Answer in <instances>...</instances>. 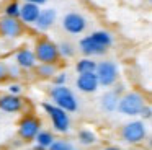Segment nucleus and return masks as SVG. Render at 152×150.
Segmentation results:
<instances>
[{
	"label": "nucleus",
	"mask_w": 152,
	"mask_h": 150,
	"mask_svg": "<svg viewBox=\"0 0 152 150\" xmlns=\"http://www.w3.org/2000/svg\"><path fill=\"white\" fill-rule=\"evenodd\" d=\"M147 104V100L145 96L141 93V91H124V93L119 96V101H118V111L119 114L123 116H128V117H136L139 116L141 109Z\"/></svg>",
	"instance_id": "f257e3e1"
},
{
	"label": "nucleus",
	"mask_w": 152,
	"mask_h": 150,
	"mask_svg": "<svg viewBox=\"0 0 152 150\" xmlns=\"http://www.w3.org/2000/svg\"><path fill=\"white\" fill-rule=\"evenodd\" d=\"M49 98H51V103L59 106L61 109H64L69 114L79 111V100H77L75 93H74L67 85L53 87L49 90Z\"/></svg>",
	"instance_id": "f03ea898"
},
{
	"label": "nucleus",
	"mask_w": 152,
	"mask_h": 150,
	"mask_svg": "<svg viewBox=\"0 0 152 150\" xmlns=\"http://www.w3.org/2000/svg\"><path fill=\"white\" fill-rule=\"evenodd\" d=\"M119 137L128 145H139L147 139V126L141 119H132L121 126Z\"/></svg>",
	"instance_id": "7ed1b4c3"
},
{
	"label": "nucleus",
	"mask_w": 152,
	"mask_h": 150,
	"mask_svg": "<svg viewBox=\"0 0 152 150\" xmlns=\"http://www.w3.org/2000/svg\"><path fill=\"white\" fill-rule=\"evenodd\" d=\"M41 108L43 111L48 114V117L51 119V124H53V129L59 134H67L70 130V126H72V121H70V114L66 113L64 109H61L59 106L53 104L51 101H44L41 103Z\"/></svg>",
	"instance_id": "20e7f679"
},
{
	"label": "nucleus",
	"mask_w": 152,
	"mask_h": 150,
	"mask_svg": "<svg viewBox=\"0 0 152 150\" xmlns=\"http://www.w3.org/2000/svg\"><path fill=\"white\" fill-rule=\"evenodd\" d=\"M34 57L39 64H53L56 65L61 60L57 44L53 42L49 38H39L34 42Z\"/></svg>",
	"instance_id": "39448f33"
},
{
	"label": "nucleus",
	"mask_w": 152,
	"mask_h": 150,
	"mask_svg": "<svg viewBox=\"0 0 152 150\" xmlns=\"http://www.w3.org/2000/svg\"><path fill=\"white\" fill-rule=\"evenodd\" d=\"M43 129V121L36 116V114H25L21 119L18 121L17 134L21 139V142H33L36 134Z\"/></svg>",
	"instance_id": "423d86ee"
},
{
	"label": "nucleus",
	"mask_w": 152,
	"mask_h": 150,
	"mask_svg": "<svg viewBox=\"0 0 152 150\" xmlns=\"http://www.w3.org/2000/svg\"><path fill=\"white\" fill-rule=\"evenodd\" d=\"M95 75L98 78L100 87L110 88L118 82V67L113 60H102L96 62V68H95Z\"/></svg>",
	"instance_id": "0eeeda50"
},
{
	"label": "nucleus",
	"mask_w": 152,
	"mask_h": 150,
	"mask_svg": "<svg viewBox=\"0 0 152 150\" xmlns=\"http://www.w3.org/2000/svg\"><path fill=\"white\" fill-rule=\"evenodd\" d=\"M26 26L20 18H10V16H2L0 18V34L4 38H20L25 34Z\"/></svg>",
	"instance_id": "6e6552de"
},
{
	"label": "nucleus",
	"mask_w": 152,
	"mask_h": 150,
	"mask_svg": "<svg viewBox=\"0 0 152 150\" xmlns=\"http://www.w3.org/2000/svg\"><path fill=\"white\" fill-rule=\"evenodd\" d=\"M62 28L66 29L69 34H80L85 31L87 28V20L83 18L80 13H67L62 18Z\"/></svg>",
	"instance_id": "1a4fd4ad"
},
{
	"label": "nucleus",
	"mask_w": 152,
	"mask_h": 150,
	"mask_svg": "<svg viewBox=\"0 0 152 150\" xmlns=\"http://www.w3.org/2000/svg\"><path fill=\"white\" fill-rule=\"evenodd\" d=\"M25 109V100L20 95H0V111L8 114H17Z\"/></svg>",
	"instance_id": "9d476101"
},
{
	"label": "nucleus",
	"mask_w": 152,
	"mask_h": 150,
	"mask_svg": "<svg viewBox=\"0 0 152 150\" xmlns=\"http://www.w3.org/2000/svg\"><path fill=\"white\" fill-rule=\"evenodd\" d=\"M75 87L79 88L80 93H85V95L95 93V91L98 90V87H100L95 72H90V74H79V77L75 78Z\"/></svg>",
	"instance_id": "9b49d317"
},
{
	"label": "nucleus",
	"mask_w": 152,
	"mask_h": 150,
	"mask_svg": "<svg viewBox=\"0 0 152 150\" xmlns=\"http://www.w3.org/2000/svg\"><path fill=\"white\" fill-rule=\"evenodd\" d=\"M80 52L85 57H93V55H103L106 52V47L93 41L92 36H85V38L80 39Z\"/></svg>",
	"instance_id": "f8f14e48"
},
{
	"label": "nucleus",
	"mask_w": 152,
	"mask_h": 150,
	"mask_svg": "<svg viewBox=\"0 0 152 150\" xmlns=\"http://www.w3.org/2000/svg\"><path fill=\"white\" fill-rule=\"evenodd\" d=\"M15 64L21 68V70H33L38 65V60L34 57V52L31 49H20L15 55Z\"/></svg>",
	"instance_id": "ddd939ff"
},
{
	"label": "nucleus",
	"mask_w": 152,
	"mask_h": 150,
	"mask_svg": "<svg viewBox=\"0 0 152 150\" xmlns=\"http://www.w3.org/2000/svg\"><path fill=\"white\" fill-rule=\"evenodd\" d=\"M56 16H57V13L54 8H44L39 12L34 25H36V28L41 29V31H48V29L56 23Z\"/></svg>",
	"instance_id": "4468645a"
},
{
	"label": "nucleus",
	"mask_w": 152,
	"mask_h": 150,
	"mask_svg": "<svg viewBox=\"0 0 152 150\" xmlns=\"http://www.w3.org/2000/svg\"><path fill=\"white\" fill-rule=\"evenodd\" d=\"M118 101H119V95H116L113 90H108L102 95L100 98V109L105 113H115L118 108Z\"/></svg>",
	"instance_id": "2eb2a0df"
},
{
	"label": "nucleus",
	"mask_w": 152,
	"mask_h": 150,
	"mask_svg": "<svg viewBox=\"0 0 152 150\" xmlns=\"http://www.w3.org/2000/svg\"><path fill=\"white\" fill-rule=\"evenodd\" d=\"M39 5H34V3H28L25 2L23 5L20 7V20L23 23H34L38 18V15H39Z\"/></svg>",
	"instance_id": "dca6fc26"
},
{
	"label": "nucleus",
	"mask_w": 152,
	"mask_h": 150,
	"mask_svg": "<svg viewBox=\"0 0 152 150\" xmlns=\"http://www.w3.org/2000/svg\"><path fill=\"white\" fill-rule=\"evenodd\" d=\"M95 68H96V62L92 57H83L75 64L77 74H90V72H95Z\"/></svg>",
	"instance_id": "f3484780"
},
{
	"label": "nucleus",
	"mask_w": 152,
	"mask_h": 150,
	"mask_svg": "<svg viewBox=\"0 0 152 150\" xmlns=\"http://www.w3.org/2000/svg\"><path fill=\"white\" fill-rule=\"evenodd\" d=\"M34 70H36L38 77L43 78V80H48V78H53L54 74L57 72V67L53 64H39L34 67Z\"/></svg>",
	"instance_id": "a211bd4d"
},
{
	"label": "nucleus",
	"mask_w": 152,
	"mask_h": 150,
	"mask_svg": "<svg viewBox=\"0 0 152 150\" xmlns=\"http://www.w3.org/2000/svg\"><path fill=\"white\" fill-rule=\"evenodd\" d=\"M54 134L51 132V130H44V129H41L39 132L36 134V137H34V140L33 142H36L38 145H41V147H44V149H48V147L51 145V143L54 142Z\"/></svg>",
	"instance_id": "6ab92c4d"
},
{
	"label": "nucleus",
	"mask_w": 152,
	"mask_h": 150,
	"mask_svg": "<svg viewBox=\"0 0 152 150\" xmlns=\"http://www.w3.org/2000/svg\"><path fill=\"white\" fill-rule=\"evenodd\" d=\"M96 134L93 132V130H90V129H82V130H79V142L82 143V145H85V147H92V145H95L96 143Z\"/></svg>",
	"instance_id": "aec40b11"
},
{
	"label": "nucleus",
	"mask_w": 152,
	"mask_h": 150,
	"mask_svg": "<svg viewBox=\"0 0 152 150\" xmlns=\"http://www.w3.org/2000/svg\"><path fill=\"white\" fill-rule=\"evenodd\" d=\"M90 36L93 38V41H96L100 46H103V47H106V49L113 44V36H111V33H108V31H95Z\"/></svg>",
	"instance_id": "412c9836"
},
{
	"label": "nucleus",
	"mask_w": 152,
	"mask_h": 150,
	"mask_svg": "<svg viewBox=\"0 0 152 150\" xmlns=\"http://www.w3.org/2000/svg\"><path fill=\"white\" fill-rule=\"evenodd\" d=\"M57 51H59V55L61 57H66V59H70L75 55V49H74V46L70 44V42H61V44H57Z\"/></svg>",
	"instance_id": "4be33fe9"
},
{
	"label": "nucleus",
	"mask_w": 152,
	"mask_h": 150,
	"mask_svg": "<svg viewBox=\"0 0 152 150\" xmlns=\"http://www.w3.org/2000/svg\"><path fill=\"white\" fill-rule=\"evenodd\" d=\"M74 145L66 139H54V142L48 147V150H72Z\"/></svg>",
	"instance_id": "5701e85b"
},
{
	"label": "nucleus",
	"mask_w": 152,
	"mask_h": 150,
	"mask_svg": "<svg viewBox=\"0 0 152 150\" xmlns=\"http://www.w3.org/2000/svg\"><path fill=\"white\" fill-rule=\"evenodd\" d=\"M5 16H10V18H20V5L17 2H12L7 5L5 8Z\"/></svg>",
	"instance_id": "b1692460"
},
{
	"label": "nucleus",
	"mask_w": 152,
	"mask_h": 150,
	"mask_svg": "<svg viewBox=\"0 0 152 150\" xmlns=\"http://www.w3.org/2000/svg\"><path fill=\"white\" fill-rule=\"evenodd\" d=\"M67 78H69L67 72H56V74H54V77L51 78V80H53L54 87H59V85H66Z\"/></svg>",
	"instance_id": "393cba45"
},
{
	"label": "nucleus",
	"mask_w": 152,
	"mask_h": 150,
	"mask_svg": "<svg viewBox=\"0 0 152 150\" xmlns=\"http://www.w3.org/2000/svg\"><path fill=\"white\" fill-rule=\"evenodd\" d=\"M139 116H141V121H144V122H145V121H151L152 119V106H151V104H149V103L145 104V106L141 109Z\"/></svg>",
	"instance_id": "a878e982"
},
{
	"label": "nucleus",
	"mask_w": 152,
	"mask_h": 150,
	"mask_svg": "<svg viewBox=\"0 0 152 150\" xmlns=\"http://www.w3.org/2000/svg\"><path fill=\"white\" fill-rule=\"evenodd\" d=\"M21 75V68L17 64H10L8 65V78H18Z\"/></svg>",
	"instance_id": "bb28decb"
},
{
	"label": "nucleus",
	"mask_w": 152,
	"mask_h": 150,
	"mask_svg": "<svg viewBox=\"0 0 152 150\" xmlns=\"http://www.w3.org/2000/svg\"><path fill=\"white\" fill-rule=\"evenodd\" d=\"M8 80V64L0 62V83Z\"/></svg>",
	"instance_id": "cd10ccee"
},
{
	"label": "nucleus",
	"mask_w": 152,
	"mask_h": 150,
	"mask_svg": "<svg viewBox=\"0 0 152 150\" xmlns=\"http://www.w3.org/2000/svg\"><path fill=\"white\" fill-rule=\"evenodd\" d=\"M7 90H8V93H10V95H20V93H21V85H18V83H10Z\"/></svg>",
	"instance_id": "c85d7f7f"
},
{
	"label": "nucleus",
	"mask_w": 152,
	"mask_h": 150,
	"mask_svg": "<svg viewBox=\"0 0 152 150\" xmlns=\"http://www.w3.org/2000/svg\"><path fill=\"white\" fill-rule=\"evenodd\" d=\"M25 2H28V3H34V5H44V3L48 2V0H25Z\"/></svg>",
	"instance_id": "c756f323"
},
{
	"label": "nucleus",
	"mask_w": 152,
	"mask_h": 150,
	"mask_svg": "<svg viewBox=\"0 0 152 150\" xmlns=\"http://www.w3.org/2000/svg\"><path fill=\"white\" fill-rule=\"evenodd\" d=\"M102 150H123L121 147H116V145H106V147H103Z\"/></svg>",
	"instance_id": "7c9ffc66"
},
{
	"label": "nucleus",
	"mask_w": 152,
	"mask_h": 150,
	"mask_svg": "<svg viewBox=\"0 0 152 150\" xmlns=\"http://www.w3.org/2000/svg\"><path fill=\"white\" fill-rule=\"evenodd\" d=\"M33 150H48V149H44V147H41V145H38V143H34Z\"/></svg>",
	"instance_id": "2f4dec72"
},
{
	"label": "nucleus",
	"mask_w": 152,
	"mask_h": 150,
	"mask_svg": "<svg viewBox=\"0 0 152 150\" xmlns=\"http://www.w3.org/2000/svg\"><path fill=\"white\" fill-rule=\"evenodd\" d=\"M72 150H82V149H72Z\"/></svg>",
	"instance_id": "473e14b6"
},
{
	"label": "nucleus",
	"mask_w": 152,
	"mask_h": 150,
	"mask_svg": "<svg viewBox=\"0 0 152 150\" xmlns=\"http://www.w3.org/2000/svg\"><path fill=\"white\" fill-rule=\"evenodd\" d=\"M25 150H33V149H25Z\"/></svg>",
	"instance_id": "72a5a7b5"
}]
</instances>
